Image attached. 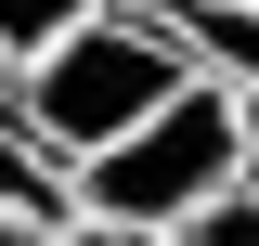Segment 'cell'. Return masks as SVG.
<instances>
[{
  "label": "cell",
  "instance_id": "cell-1",
  "mask_svg": "<svg viewBox=\"0 0 259 246\" xmlns=\"http://www.w3.org/2000/svg\"><path fill=\"white\" fill-rule=\"evenodd\" d=\"M182 78L194 65L168 52L130 0H104V13H78L65 39H39V52L13 65V143H26L39 169H78V155H104L117 130H143Z\"/></svg>",
  "mask_w": 259,
  "mask_h": 246
},
{
  "label": "cell",
  "instance_id": "cell-2",
  "mask_svg": "<svg viewBox=\"0 0 259 246\" xmlns=\"http://www.w3.org/2000/svg\"><path fill=\"white\" fill-rule=\"evenodd\" d=\"M221 182H246L233 91H221V78H182L143 130H117L104 155H78V169H65V208H78V220H130V233H182Z\"/></svg>",
  "mask_w": 259,
  "mask_h": 246
},
{
  "label": "cell",
  "instance_id": "cell-3",
  "mask_svg": "<svg viewBox=\"0 0 259 246\" xmlns=\"http://www.w3.org/2000/svg\"><path fill=\"white\" fill-rule=\"evenodd\" d=\"M168 246H259V169H246V182H221L207 208L182 220V233H168Z\"/></svg>",
  "mask_w": 259,
  "mask_h": 246
},
{
  "label": "cell",
  "instance_id": "cell-4",
  "mask_svg": "<svg viewBox=\"0 0 259 246\" xmlns=\"http://www.w3.org/2000/svg\"><path fill=\"white\" fill-rule=\"evenodd\" d=\"M78 13H104V0H0V65H26L39 39H65Z\"/></svg>",
  "mask_w": 259,
  "mask_h": 246
},
{
  "label": "cell",
  "instance_id": "cell-5",
  "mask_svg": "<svg viewBox=\"0 0 259 246\" xmlns=\"http://www.w3.org/2000/svg\"><path fill=\"white\" fill-rule=\"evenodd\" d=\"M52 246H168V233H130V220H78V208H65V220H52Z\"/></svg>",
  "mask_w": 259,
  "mask_h": 246
},
{
  "label": "cell",
  "instance_id": "cell-6",
  "mask_svg": "<svg viewBox=\"0 0 259 246\" xmlns=\"http://www.w3.org/2000/svg\"><path fill=\"white\" fill-rule=\"evenodd\" d=\"M233 130H246V169H259V78L233 91Z\"/></svg>",
  "mask_w": 259,
  "mask_h": 246
},
{
  "label": "cell",
  "instance_id": "cell-7",
  "mask_svg": "<svg viewBox=\"0 0 259 246\" xmlns=\"http://www.w3.org/2000/svg\"><path fill=\"white\" fill-rule=\"evenodd\" d=\"M0 246H52V233H39V220H13V208H0Z\"/></svg>",
  "mask_w": 259,
  "mask_h": 246
},
{
  "label": "cell",
  "instance_id": "cell-8",
  "mask_svg": "<svg viewBox=\"0 0 259 246\" xmlns=\"http://www.w3.org/2000/svg\"><path fill=\"white\" fill-rule=\"evenodd\" d=\"M0 130H13V65H0Z\"/></svg>",
  "mask_w": 259,
  "mask_h": 246
}]
</instances>
